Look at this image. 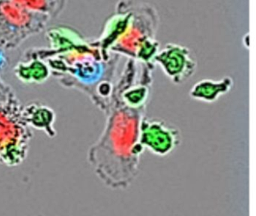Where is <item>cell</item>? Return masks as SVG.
<instances>
[{
	"label": "cell",
	"instance_id": "cell-1",
	"mask_svg": "<svg viewBox=\"0 0 256 216\" xmlns=\"http://www.w3.org/2000/svg\"><path fill=\"white\" fill-rule=\"evenodd\" d=\"M64 1H0V48L16 49L41 32L66 7Z\"/></svg>",
	"mask_w": 256,
	"mask_h": 216
},
{
	"label": "cell",
	"instance_id": "cell-2",
	"mask_svg": "<svg viewBox=\"0 0 256 216\" xmlns=\"http://www.w3.org/2000/svg\"><path fill=\"white\" fill-rule=\"evenodd\" d=\"M180 132L178 128L162 118H143L140 126L142 148H148L154 154L166 156L180 144Z\"/></svg>",
	"mask_w": 256,
	"mask_h": 216
},
{
	"label": "cell",
	"instance_id": "cell-3",
	"mask_svg": "<svg viewBox=\"0 0 256 216\" xmlns=\"http://www.w3.org/2000/svg\"><path fill=\"white\" fill-rule=\"evenodd\" d=\"M154 61L161 64L166 74L174 82H181L194 73L197 63L188 48L168 43L156 54Z\"/></svg>",
	"mask_w": 256,
	"mask_h": 216
},
{
	"label": "cell",
	"instance_id": "cell-4",
	"mask_svg": "<svg viewBox=\"0 0 256 216\" xmlns=\"http://www.w3.org/2000/svg\"><path fill=\"white\" fill-rule=\"evenodd\" d=\"M22 117L29 127L43 130L50 138L56 136V130L54 127L56 114L42 102L32 100L22 106Z\"/></svg>",
	"mask_w": 256,
	"mask_h": 216
},
{
	"label": "cell",
	"instance_id": "cell-5",
	"mask_svg": "<svg viewBox=\"0 0 256 216\" xmlns=\"http://www.w3.org/2000/svg\"><path fill=\"white\" fill-rule=\"evenodd\" d=\"M14 72L18 79L25 84H42L50 75L48 66L42 60L26 52L14 68Z\"/></svg>",
	"mask_w": 256,
	"mask_h": 216
},
{
	"label": "cell",
	"instance_id": "cell-6",
	"mask_svg": "<svg viewBox=\"0 0 256 216\" xmlns=\"http://www.w3.org/2000/svg\"><path fill=\"white\" fill-rule=\"evenodd\" d=\"M232 85L233 80L230 76H224L221 80L204 79L194 84L190 94L194 98L212 102L221 94L228 92Z\"/></svg>",
	"mask_w": 256,
	"mask_h": 216
},
{
	"label": "cell",
	"instance_id": "cell-7",
	"mask_svg": "<svg viewBox=\"0 0 256 216\" xmlns=\"http://www.w3.org/2000/svg\"><path fill=\"white\" fill-rule=\"evenodd\" d=\"M8 60L7 56L6 55L4 50L0 48V72L5 70L8 67Z\"/></svg>",
	"mask_w": 256,
	"mask_h": 216
}]
</instances>
